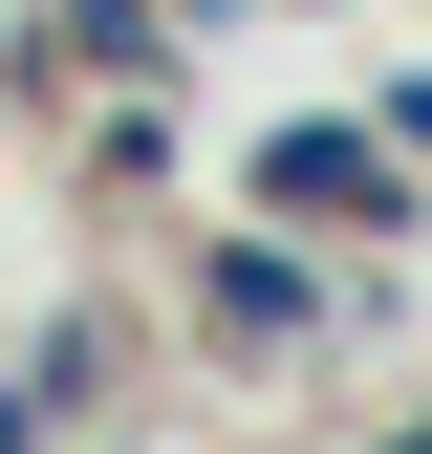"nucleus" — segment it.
Listing matches in <instances>:
<instances>
[{"mask_svg": "<svg viewBox=\"0 0 432 454\" xmlns=\"http://www.w3.org/2000/svg\"><path fill=\"white\" fill-rule=\"evenodd\" d=\"M216 325H238V347H282V325H303V260H282V239H238V260H216Z\"/></svg>", "mask_w": 432, "mask_h": 454, "instance_id": "obj_2", "label": "nucleus"}, {"mask_svg": "<svg viewBox=\"0 0 432 454\" xmlns=\"http://www.w3.org/2000/svg\"><path fill=\"white\" fill-rule=\"evenodd\" d=\"M390 454H432V433H390Z\"/></svg>", "mask_w": 432, "mask_h": 454, "instance_id": "obj_3", "label": "nucleus"}, {"mask_svg": "<svg viewBox=\"0 0 432 454\" xmlns=\"http://www.w3.org/2000/svg\"><path fill=\"white\" fill-rule=\"evenodd\" d=\"M390 152H411V130H259V195H282V216H411Z\"/></svg>", "mask_w": 432, "mask_h": 454, "instance_id": "obj_1", "label": "nucleus"}]
</instances>
